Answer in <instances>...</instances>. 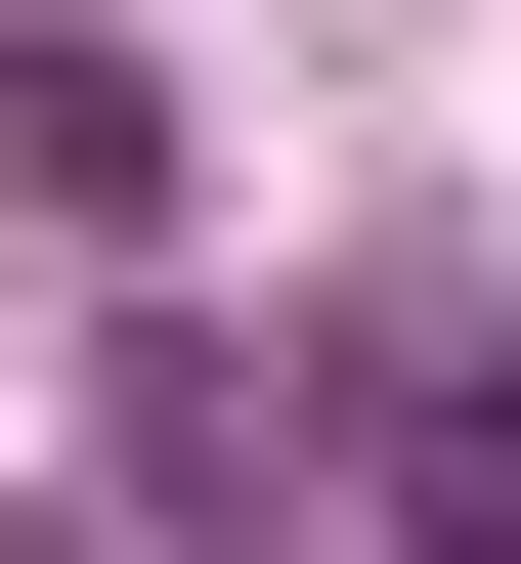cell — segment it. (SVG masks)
<instances>
[{
    "mask_svg": "<svg viewBox=\"0 0 521 564\" xmlns=\"http://www.w3.org/2000/svg\"><path fill=\"white\" fill-rule=\"evenodd\" d=\"M348 521L391 564H521V304H348Z\"/></svg>",
    "mask_w": 521,
    "mask_h": 564,
    "instance_id": "6da1fadb",
    "label": "cell"
},
{
    "mask_svg": "<svg viewBox=\"0 0 521 564\" xmlns=\"http://www.w3.org/2000/svg\"><path fill=\"white\" fill-rule=\"evenodd\" d=\"M87 478H131L87 564H304V391H261V348H131V434H87Z\"/></svg>",
    "mask_w": 521,
    "mask_h": 564,
    "instance_id": "7a4b0ae2",
    "label": "cell"
},
{
    "mask_svg": "<svg viewBox=\"0 0 521 564\" xmlns=\"http://www.w3.org/2000/svg\"><path fill=\"white\" fill-rule=\"evenodd\" d=\"M0 217H87V261H131V217H174V87H131V44H0Z\"/></svg>",
    "mask_w": 521,
    "mask_h": 564,
    "instance_id": "3957f363",
    "label": "cell"
}]
</instances>
